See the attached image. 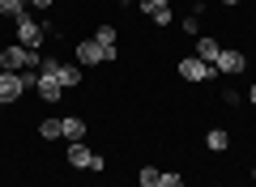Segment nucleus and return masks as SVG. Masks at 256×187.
I'll list each match as a JSON object with an SVG mask.
<instances>
[{"mask_svg": "<svg viewBox=\"0 0 256 187\" xmlns=\"http://www.w3.org/2000/svg\"><path fill=\"white\" fill-rule=\"evenodd\" d=\"M38 64H43V55H38L34 47L13 43V47L0 51V72H26V68H38Z\"/></svg>", "mask_w": 256, "mask_h": 187, "instance_id": "f257e3e1", "label": "nucleus"}, {"mask_svg": "<svg viewBox=\"0 0 256 187\" xmlns=\"http://www.w3.org/2000/svg\"><path fill=\"white\" fill-rule=\"evenodd\" d=\"M43 38H47L43 21H34L26 9H22V13H18V43H22V47H34V51H38V43H43Z\"/></svg>", "mask_w": 256, "mask_h": 187, "instance_id": "f03ea898", "label": "nucleus"}, {"mask_svg": "<svg viewBox=\"0 0 256 187\" xmlns=\"http://www.w3.org/2000/svg\"><path fill=\"white\" fill-rule=\"evenodd\" d=\"M77 60L82 64H107V60H116V47H102L98 38H86V43H77Z\"/></svg>", "mask_w": 256, "mask_h": 187, "instance_id": "7ed1b4c3", "label": "nucleus"}, {"mask_svg": "<svg viewBox=\"0 0 256 187\" xmlns=\"http://www.w3.org/2000/svg\"><path fill=\"white\" fill-rule=\"evenodd\" d=\"M214 64H205V60H196V55H188V60H180V77L184 81H210L214 77Z\"/></svg>", "mask_w": 256, "mask_h": 187, "instance_id": "20e7f679", "label": "nucleus"}, {"mask_svg": "<svg viewBox=\"0 0 256 187\" xmlns=\"http://www.w3.org/2000/svg\"><path fill=\"white\" fill-rule=\"evenodd\" d=\"M22 94H26L22 72H0V107H4V102H18Z\"/></svg>", "mask_w": 256, "mask_h": 187, "instance_id": "39448f33", "label": "nucleus"}, {"mask_svg": "<svg viewBox=\"0 0 256 187\" xmlns=\"http://www.w3.org/2000/svg\"><path fill=\"white\" fill-rule=\"evenodd\" d=\"M68 162H73V166H82V170H102V158H94V153L86 149L82 141H77L73 149H68Z\"/></svg>", "mask_w": 256, "mask_h": 187, "instance_id": "423d86ee", "label": "nucleus"}, {"mask_svg": "<svg viewBox=\"0 0 256 187\" xmlns=\"http://www.w3.org/2000/svg\"><path fill=\"white\" fill-rule=\"evenodd\" d=\"M244 51H218V60H214V68L218 72H230V77H235V72H244Z\"/></svg>", "mask_w": 256, "mask_h": 187, "instance_id": "0eeeda50", "label": "nucleus"}, {"mask_svg": "<svg viewBox=\"0 0 256 187\" xmlns=\"http://www.w3.org/2000/svg\"><path fill=\"white\" fill-rule=\"evenodd\" d=\"M60 136H64V141H82V136H86V124H82V119H77V115H64L60 119Z\"/></svg>", "mask_w": 256, "mask_h": 187, "instance_id": "6e6552de", "label": "nucleus"}, {"mask_svg": "<svg viewBox=\"0 0 256 187\" xmlns=\"http://www.w3.org/2000/svg\"><path fill=\"white\" fill-rule=\"evenodd\" d=\"M34 89H38V94H43L47 102H56V98H60V89H64V85H60V81H56V77H43V72H38V85H34Z\"/></svg>", "mask_w": 256, "mask_h": 187, "instance_id": "1a4fd4ad", "label": "nucleus"}, {"mask_svg": "<svg viewBox=\"0 0 256 187\" xmlns=\"http://www.w3.org/2000/svg\"><path fill=\"white\" fill-rule=\"evenodd\" d=\"M56 81H60L64 89H73L77 81H82V68H77V64H60V72H56Z\"/></svg>", "mask_w": 256, "mask_h": 187, "instance_id": "9d476101", "label": "nucleus"}, {"mask_svg": "<svg viewBox=\"0 0 256 187\" xmlns=\"http://www.w3.org/2000/svg\"><path fill=\"white\" fill-rule=\"evenodd\" d=\"M218 51H222V47L214 43V38H201V43H196V55H201L205 64H210V60H218Z\"/></svg>", "mask_w": 256, "mask_h": 187, "instance_id": "9b49d317", "label": "nucleus"}, {"mask_svg": "<svg viewBox=\"0 0 256 187\" xmlns=\"http://www.w3.org/2000/svg\"><path fill=\"white\" fill-rule=\"evenodd\" d=\"M205 145H210V149H214V153H222V149H226V145H230V136H226V132H222V128H214V132H210V136H205Z\"/></svg>", "mask_w": 256, "mask_h": 187, "instance_id": "f8f14e48", "label": "nucleus"}, {"mask_svg": "<svg viewBox=\"0 0 256 187\" xmlns=\"http://www.w3.org/2000/svg\"><path fill=\"white\" fill-rule=\"evenodd\" d=\"M26 9V0H0V17H18Z\"/></svg>", "mask_w": 256, "mask_h": 187, "instance_id": "ddd939ff", "label": "nucleus"}, {"mask_svg": "<svg viewBox=\"0 0 256 187\" xmlns=\"http://www.w3.org/2000/svg\"><path fill=\"white\" fill-rule=\"evenodd\" d=\"M38 132H43V141H56V136H60V119H43Z\"/></svg>", "mask_w": 256, "mask_h": 187, "instance_id": "4468645a", "label": "nucleus"}, {"mask_svg": "<svg viewBox=\"0 0 256 187\" xmlns=\"http://www.w3.org/2000/svg\"><path fill=\"white\" fill-rule=\"evenodd\" d=\"M94 38H98L102 47H116V26H98V30H94Z\"/></svg>", "mask_w": 256, "mask_h": 187, "instance_id": "2eb2a0df", "label": "nucleus"}, {"mask_svg": "<svg viewBox=\"0 0 256 187\" xmlns=\"http://www.w3.org/2000/svg\"><path fill=\"white\" fill-rule=\"evenodd\" d=\"M150 21H154V26H171V4H166V9H154Z\"/></svg>", "mask_w": 256, "mask_h": 187, "instance_id": "dca6fc26", "label": "nucleus"}, {"mask_svg": "<svg viewBox=\"0 0 256 187\" xmlns=\"http://www.w3.org/2000/svg\"><path fill=\"white\" fill-rule=\"evenodd\" d=\"M137 183H141V187H154V183H158V170H154V166H146V170L137 175Z\"/></svg>", "mask_w": 256, "mask_h": 187, "instance_id": "f3484780", "label": "nucleus"}, {"mask_svg": "<svg viewBox=\"0 0 256 187\" xmlns=\"http://www.w3.org/2000/svg\"><path fill=\"white\" fill-rule=\"evenodd\" d=\"M154 187H184V179L180 175H171V170H166V175H158V183Z\"/></svg>", "mask_w": 256, "mask_h": 187, "instance_id": "a211bd4d", "label": "nucleus"}, {"mask_svg": "<svg viewBox=\"0 0 256 187\" xmlns=\"http://www.w3.org/2000/svg\"><path fill=\"white\" fill-rule=\"evenodd\" d=\"M166 4H171V0H141V13H146V17H150V13H154V9H166Z\"/></svg>", "mask_w": 256, "mask_h": 187, "instance_id": "6ab92c4d", "label": "nucleus"}, {"mask_svg": "<svg viewBox=\"0 0 256 187\" xmlns=\"http://www.w3.org/2000/svg\"><path fill=\"white\" fill-rule=\"evenodd\" d=\"M30 4H34V9H52V0H30Z\"/></svg>", "mask_w": 256, "mask_h": 187, "instance_id": "aec40b11", "label": "nucleus"}, {"mask_svg": "<svg viewBox=\"0 0 256 187\" xmlns=\"http://www.w3.org/2000/svg\"><path fill=\"white\" fill-rule=\"evenodd\" d=\"M248 98H252V102H256V85H252V89H248Z\"/></svg>", "mask_w": 256, "mask_h": 187, "instance_id": "412c9836", "label": "nucleus"}, {"mask_svg": "<svg viewBox=\"0 0 256 187\" xmlns=\"http://www.w3.org/2000/svg\"><path fill=\"white\" fill-rule=\"evenodd\" d=\"M226 4H239V0H226Z\"/></svg>", "mask_w": 256, "mask_h": 187, "instance_id": "4be33fe9", "label": "nucleus"}, {"mask_svg": "<svg viewBox=\"0 0 256 187\" xmlns=\"http://www.w3.org/2000/svg\"><path fill=\"white\" fill-rule=\"evenodd\" d=\"M252 179H256V170H252Z\"/></svg>", "mask_w": 256, "mask_h": 187, "instance_id": "5701e85b", "label": "nucleus"}]
</instances>
